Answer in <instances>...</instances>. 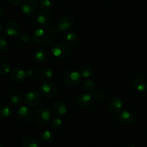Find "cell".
I'll return each instance as SVG.
<instances>
[{
	"label": "cell",
	"instance_id": "obj_1",
	"mask_svg": "<svg viewBox=\"0 0 147 147\" xmlns=\"http://www.w3.org/2000/svg\"><path fill=\"white\" fill-rule=\"evenodd\" d=\"M40 93L46 98H54L58 95L59 90L56 84L50 81H46L40 85Z\"/></svg>",
	"mask_w": 147,
	"mask_h": 147
},
{
	"label": "cell",
	"instance_id": "obj_2",
	"mask_svg": "<svg viewBox=\"0 0 147 147\" xmlns=\"http://www.w3.org/2000/svg\"><path fill=\"white\" fill-rule=\"evenodd\" d=\"M51 53L55 57L63 59L69 56L71 53V49L66 43H56L52 46Z\"/></svg>",
	"mask_w": 147,
	"mask_h": 147
},
{
	"label": "cell",
	"instance_id": "obj_3",
	"mask_svg": "<svg viewBox=\"0 0 147 147\" xmlns=\"http://www.w3.org/2000/svg\"><path fill=\"white\" fill-rule=\"evenodd\" d=\"M51 116V112L48 107H41L35 113L33 118L36 123L43 125L49 123Z\"/></svg>",
	"mask_w": 147,
	"mask_h": 147
},
{
	"label": "cell",
	"instance_id": "obj_4",
	"mask_svg": "<svg viewBox=\"0 0 147 147\" xmlns=\"http://www.w3.org/2000/svg\"><path fill=\"white\" fill-rule=\"evenodd\" d=\"M81 74L77 70L67 71L63 75V82L69 87L76 86L81 81Z\"/></svg>",
	"mask_w": 147,
	"mask_h": 147
},
{
	"label": "cell",
	"instance_id": "obj_5",
	"mask_svg": "<svg viewBox=\"0 0 147 147\" xmlns=\"http://www.w3.org/2000/svg\"><path fill=\"white\" fill-rule=\"evenodd\" d=\"M41 94L36 90H30L24 96V100L26 105L30 107H35L40 103Z\"/></svg>",
	"mask_w": 147,
	"mask_h": 147
},
{
	"label": "cell",
	"instance_id": "obj_6",
	"mask_svg": "<svg viewBox=\"0 0 147 147\" xmlns=\"http://www.w3.org/2000/svg\"><path fill=\"white\" fill-rule=\"evenodd\" d=\"M74 25L73 18L69 15H64L61 17L58 22V27L61 31L66 32L72 29Z\"/></svg>",
	"mask_w": 147,
	"mask_h": 147
},
{
	"label": "cell",
	"instance_id": "obj_7",
	"mask_svg": "<svg viewBox=\"0 0 147 147\" xmlns=\"http://www.w3.org/2000/svg\"><path fill=\"white\" fill-rule=\"evenodd\" d=\"M49 38V32L46 28L43 27L37 28L33 34V40L38 44H43Z\"/></svg>",
	"mask_w": 147,
	"mask_h": 147
},
{
	"label": "cell",
	"instance_id": "obj_8",
	"mask_svg": "<svg viewBox=\"0 0 147 147\" xmlns=\"http://www.w3.org/2000/svg\"><path fill=\"white\" fill-rule=\"evenodd\" d=\"M123 108V102L122 100L118 97H113L108 102V110L113 115L120 113Z\"/></svg>",
	"mask_w": 147,
	"mask_h": 147
},
{
	"label": "cell",
	"instance_id": "obj_9",
	"mask_svg": "<svg viewBox=\"0 0 147 147\" xmlns=\"http://www.w3.org/2000/svg\"><path fill=\"white\" fill-rule=\"evenodd\" d=\"M38 7V3L35 0H25L22 2L21 10L22 13L26 16L33 15Z\"/></svg>",
	"mask_w": 147,
	"mask_h": 147
},
{
	"label": "cell",
	"instance_id": "obj_10",
	"mask_svg": "<svg viewBox=\"0 0 147 147\" xmlns=\"http://www.w3.org/2000/svg\"><path fill=\"white\" fill-rule=\"evenodd\" d=\"M135 121V115L130 110H124L120 113L118 121L123 125H131Z\"/></svg>",
	"mask_w": 147,
	"mask_h": 147
},
{
	"label": "cell",
	"instance_id": "obj_11",
	"mask_svg": "<svg viewBox=\"0 0 147 147\" xmlns=\"http://www.w3.org/2000/svg\"><path fill=\"white\" fill-rule=\"evenodd\" d=\"M93 97L89 93H83L79 95L77 99V103L82 108H87L92 105Z\"/></svg>",
	"mask_w": 147,
	"mask_h": 147
},
{
	"label": "cell",
	"instance_id": "obj_12",
	"mask_svg": "<svg viewBox=\"0 0 147 147\" xmlns=\"http://www.w3.org/2000/svg\"><path fill=\"white\" fill-rule=\"evenodd\" d=\"M132 84L134 88L139 92H145L147 91V80L144 77L141 76L134 77Z\"/></svg>",
	"mask_w": 147,
	"mask_h": 147
},
{
	"label": "cell",
	"instance_id": "obj_13",
	"mask_svg": "<svg viewBox=\"0 0 147 147\" xmlns=\"http://www.w3.org/2000/svg\"><path fill=\"white\" fill-rule=\"evenodd\" d=\"M17 115L19 120L23 122H28L30 121L32 118V113L30 108H28L27 106H21L18 109Z\"/></svg>",
	"mask_w": 147,
	"mask_h": 147
},
{
	"label": "cell",
	"instance_id": "obj_14",
	"mask_svg": "<svg viewBox=\"0 0 147 147\" xmlns=\"http://www.w3.org/2000/svg\"><path fill=\"white\" fill-rule=\"evenodd\" d=\"M26 77V71L22 67H15L11 71V77L15 82H22Z\"/></svg>",
	"mask_w": 147,
	"mask_h": 147
},
{
	"label": "cell",
	"instance_id": "obj_15",
	"mask_svg": "<svg viewBox=\"0 0 147 147\" xmlns=\"http://www.w3.org/2000/svg\"><path fill=\"white\" fill-rule=\"evenodd\" d=\"M5 30L6 31V33L10 37L18 36L20 33V28L19 25L15 21H9L5 25Z\"/></svg>",
	"mask_w": 147,
	"mask_h": 147
},
{
	"label": "cell",
	"instance_id": "obj_16",
	"mask_svg": "<svg viewBox=\"0 0 147 147\" xmlns=\"http://www.w3.org/2000/svg\"><path fill=\"white\" fill-rule=\"evenodd\" d=\"M53 110L54 113L58 116H64L68 112V107L66 103L62 101H56L53 104Z\"/></svg>",
	"mask_w": 147,
	"mask_h": 147
},
{
	"label": "cell",
	"instance_id": "obj_17",
	"mask_svg": "<svg viewBox=\"0 0 147 147\" xmlns=\"http://www.w3.org/2000/svg\"><path fill=\"white\" fill-rule=\"evenodd\" d=\"M48 58H49V53H48L47 51L43 48L38 49L34 53V59L37 63H44L45 61H46Z\"/></svg>",
	"mask_w": 147,
	"mask_h": 147
},
{
	"label": "cell",
	"instance_id": "obj_18",
	"mask_svg": "<svg viewBox=\"0 0 147 147\" xmlns=\"http://www.w3.org/2000/svg\"><path fill=\"white\" fill-rule=\"evenodd\" d=\"M51 21V15L46 12V10H42L37 15V22L41 25H47Z\"/></svg>",
	"mask_w": 147,
	"mask_h": 147
},
{
	"label": "cell",
	"instance_id": "obj_19",
	"mask_svg": "<svg viewBox=\"0 0 147 147\" xmlns=\"http://www.w3.org/2000/svg\"><path fill=\"white\" fill-rule=\"evenodd\" d=\"M22 147H40V143L36 138L27 137L22 140Z\"/></svg>",
	"mask_w": 147,
	"mask_h": 147
},
{
	"label": "cell",
	"instance_id": "obj_20",
	"mask_svg": "<svg viewBox=\"0 0 147 147\" xmlns=\"http://www.w3.org/2000/svg\"><path fill=\"white\" fill-rule=\"evenodd\" d=\"M13 110L12 108L7 104L0 105V117L2 118H9L12 115Z\"/></svg>",
	"mask_w": 147,
	"mask_h": 147
},
{
	"label": "cell",
	"instance_id": "obj_21",
	"mask_svg": "<svg viewBox=\"0 0 147 147\" xmlns=\"http://www.w3.org/2000/svg\"><path fill=\"white\" fill-rule=\"evenodd\" d=\"M82 87L84 91L87 92H92L94 91L95 88V84L92 80L89 78H85L82 82Z\"/></svg>",
	"mask_w": 147,
	"mask_h": 147
},
{
	"label": "cell",
	"instance_id": "obj_22",
	"mask_svg": "<svg viewBox=\"0 0 147 147\" xmlns=\"http://www.w3.org/2000/svg\"><path fill=\"white\" fill-rule=\"evenodd\" d=\"M55 135L53 134V132L49 131V130H46L43 132V134H41V136H40V139L43 141V143H46V144H49V143L52 142L54 139Z\"/></svg>",
	"mask_w": 147,
	"mask_h": 147
},
{
	"label": "cell",
	"instance_id": "obj_23",
	"mask_svg": "<svg viewBox=\"0 0 147 147\" xmlns=\"http://www.w3.org/2000/svg\"><path fill=\"white\" fill-rule=\"evenodd\" d=\"M64 40L70 45H76L79 42V38L74 32H67L64 36Z\"/></svg>",
	"mask_w": 147,
	"mask_h": 147
},
{
	"label": "cell",
	"instance_id": "obj_24",
	"mask_svg": "<svg viewBox=\"0 0 147 147\" xmlns=\"http://www.w3.org/2000/svg\"><path fill=\"white\" fill-rule=\"evenodd\" d=\"M40 74H41V77H43L44 80H47L48 81V80H49L52 77H53V71L51 66H44V67L42 68L41 71H40Z\"/></svg>",
	"mask_w": 147,
	"mask_h": 147
},
{
	"label": "cell",
	"instance_id": "obj_25",
	"mask_svg": "<svg viewBox=\"0 0 147 147\" xmlns=\"http://www.w3.org/2000/svg\"><path fill=\"white\" fill-rule=\"evenodd\" d=\"M80 73L81 76L84 77V78H89L92 74L93 69L92 66H89V65H84L80 68Z\"/></svg>",
	"mask_w": 147,
	"mask_h": 147
},
{
	"label": "cell",
	"instance_id": "obj_26",
	"mask_svg": "<svg viewBox=\"0 0 147 147\" xmlns=\"http://www.w3.org/2000/svg\"><path fill=\"white\" fill-rule=\"evenodd\" d=\"M23 98L21 94H14L10 98V104L13 107H20L22 105Z\"/></svg>",
	"mask_w": 147,
	"mask_h": 147
},
{
	"label": "cell",
	"instance_id": "obj_27",
	"mask_svg": "<svg viewBox=\"0 0 147 147\" xmlns=\"http://www.w3.org/2000/svg\"><path fill=\"white\" fill-rule=\"evenodd\" d=\"M38 5L43 10H49L53 7V3L51 0H38Z\"/></svg>",
	"mask_w": 147,
	"mask_h": 147
},
{
	"label": "cell",
	"instance_id": "obj_28",
	"mask_svg": "<svg viewBox=\"0 0 147 147\" xmlns=\"http://www.w3.org/2000/svg\"><path fill=\"white\" fill-rule=\"evenodd\" d=\"M11 71V67L8 63H2L0 64V75L5 76L9 74Z\"/></svg>",
	"mask_w": 147,
	"mask_h": 147
},
{
	"label": "cell",
	"instance_id": "obj_29",
	"mask_svg": "<svg viewBox=\"0 0 147 147\" xmlns=\"http://www.w3.org/2000/svg\"><path fill=\"white\" fill-rule=\"evenodd\" d=\"M51 125L55 130H60L63 126V122L59 118H55L52 120Z\"/></svg>",
	"mask_w": 147,
	"mask_h": 147
},
{
	"label": "cell",
	"instance_id": "obj_30",
	"mask_svg": "<svg viewBox=\"0 0 147 147\" xmlns=\"http://www.w3.org/2000/svg\"><path fill=\"white\" fill-rule=\"evenodd\" d=\"M8 49V43L6 39L0 36V53H4Z\"/></svg>",
	"mask_w": 147,
	"mask_h": 147
},
{
	"label": "cell",
	"instance_id": "obj_31",
	"mask_svg": "<svg viewBox=\"0 0 147 147\" xmlns=\"http://www.w3.org/2000/svg\"><path fill=\"white\" fill-rule=\"evenodd\" d=\"M92 97L93 99H94V100H101L105 97V93L104 92L101 91V90H97V91L94 92Z\"/></svg>",
	"mask_w": 147,
	"mask_h": 147
},
{
	"label": "cell",
	"instance_id": "obj_32",
	"mask_svg": "<svg viewBox=\"0 0 147 147\" xmlns=\"http://www.w3.org/2000/svg\"><path fill=\"white\" fill-rule=\"evenodd\" d=\"M26 75L28 77H30V78L35 77L38 75V71H37V69H34V68H29L26 71Z\"/></svg>",
	"mask_w": 147,
	"mask_h": 147
},
{
	"label": "cell",
	"instance_id": "obj_33",
	"mask_svg": "<svg viewBox=\"0 0 147 147\" xmlns=\"http://www.w3.org/2000/svg\"><path fill=\"white\" fill-rule=\"evenodd\" d=\"M18 36H19L20 39V40H22L23 43H28V42L30 41V39L29 34L27 33V32H25L20 33Z\"/></svg>",
	"mask_w": 147,
	"mask_h": 147
},
{
	"label": "cell",
	"instance_id": "obj_34",
	"mask_svg": "<svg viewBox=\"0 0 147 147\" xmlns=\"http://www.w3.org/2000/svg\"><path fill=\"white\" fill-rule=\"evenodd\" d=\"M8 2L12 5H18L22 2V0H8Z\"/></svg>",
	"mask_w": 147,
	"mask_h": 147
},
{
	"label": "cell",
	"instance_id": "obj_35",
	"mask_svg": "<svg viewBox=\"0 0 147 147\" xmlns=\"http://www.w3.org/2000/svg\"><path fill=\"white\" fill-rule=\"evenodd\" d=\"M4 30H5V27L3 26V25L2 23H0V35L3 33Z\"/></svg>",
	"mask_w": 147,
	"mask_h": 147
},
{
	"label": "cell",
	"instance_id": "obj_36",
	"mask_svg": "<svg viewBox=\"0 0 147 147\" xmlns=\"http://www.w3.org/2000/svg\"><path fill=\"white\" fill-rule=\"evenodd\" d=\"M4 13H5V12H4V9H2L1 7H0V19H2V17L4 16Z\"/></svg>",
	"mask_w": 147,
	"mask_h": 147
},
{
	"label": "cell",
	"instance_id": "obj_37",
	"mask_svg": "<svg viewBox=\"0 0 147 147\" xmlns=\"http://www.w3.org/2000/svg\"><path fill=\"white\" fill-rule=\"evenodd\" d=\"M105 1H111V0H105Z\"/></svg>",
	"mask_w": 147,
	"mask_h": 147
},
{
	"label": "cell",
	"instance_id": "obj_38",
	"mask_svg": "<svg viewBox=\"0 0 147 147\" xmlns=\"http://www.w3.org/2000/svg\"><path fill=\"white\" fill-rule=\"evenodd\" d=\"M0 147H4V146H1V145H0Z\"/></svg>",
	"mask_w": 147,
	"mask_h": 147
},
{
	"label": "cell",
	"instance_id": "obj_39",
	"mask_svg": "<svg viewBox=\"0 0 147 147\" xmlns=\"http://www.w3.org/2000/svg\"><path fill=\"white\" fill-rule=\"evenodd\" d=\"M129 147H135V146H129Z\"/></svg>",
	"mask_w": 147,
	"mask_h": 147
},
{
	"label": "cell",
	"instance_id": "obj_40",
	"mask_svg": "<svg viewBox=\"0 0 147 147\" xmlns=\"http://www.w3.org/2000/svg\"><path fill=\"white\" fill-rule=\"evenodd\" d=\"M55 1H56V0H55Z\"/></svg>",
	"mask_w": 147,
	"mask_h": 147
}]
</instances>
